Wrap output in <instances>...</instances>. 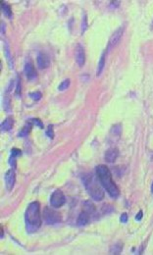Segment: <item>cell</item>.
<instances>
[{"label":"cell","instance_id":"13","mask_svg":"<svg viewBox=\"0 0 153 255\" xmlns=\"http://www.w3.org/2000/svg\"><path fill=\"white\" fill-rule=\"evenodd\" d=\"M4 54L5 57L7 59V62L9 64L10 68H13V62H12V56H11V53H10V48H9V44L7 41L4 42Z\"/></svg>","mask_w":153,"mask_h":255},{"label":"cell","instance_id":"17","mask_svg":"<svg viewBox=\"0 0 153 255\" xmlns=\"http://www.w3.org/2000/svg\"><path fill=\"white\" fill-rule=\"evenodd\" d=\"M1 7H2V12H3V14L5 15V16H6L7 18H11L12 17L11 7H10L8 4L4 3L3 1H1Z\"/></svg>","mask_w":153,"mask_h":255},{"label":"cell","instance_id":"9","mask_svg":"<svg viewBox=\"0 0 153 255\" xmlns=\"http://www.w3.org/2000/svg\"><path fill=\"white\" fill-rule=\"evenodd\" d=\"M75 56H76V61L78 63V65L80 67H83L85 62V50H83V47L81 46V44L76 45Z\"/></svg>","mask_w":153,"mask_h":255},{"label":"cell","instance_id":"6","mask_svg":"<svg viewBox=\"0 0 153 255\" xmlns=\"http://www.w3.org/2000/svg\"><path fill=\"white\" fill-rule=\"evenodd\" d=\"M124 32V27H121L117 30L116 32H114V34L111 35L110 38H109V42H108V48H114L115 46H117L118 43L120 42V40L122 38V35H123Z\"/></svg>","mask_w":153,"mask_h":255},{"label":"cell","instance_id":"12","mask_svg":"<svg viewBox=\"0 0 153 255\" xmlns=\"http://www.w3.org/2000/svg\"><path fill=\"white\" fill-rule=\"evenodd\" d=\"M89 219H90V215H89L88 213H86L85 211H83L80 214V215H79V217H78L76 224H78L79 227L85 226V225L89 222Z\"/></svg>","mask_w":153,"mask_h":255},{"label":"cell","instance_id":"15","mask_svg":"<svg viewBox=\"0 0 153 255\" xmlns=\"http://www.w3.org/2000/svg\"><path fill=\"white\" fill-rule=\"evenodd\" d=\"M13 124H14V121L11 118H7V119L4 120V122L1 124V131L2 132H8L10 131L13 127Z\"/></svg>","mask_w":153,"mask_h":255},{"label":"cell","instance_id":"24","mask_svg":"<svg viewBox=\"0 0 153 255\" xmlns=\"http://www.w3.org/2000/svg\"><path fill=\"white\" fill-rule=\"evenodd\" d=\"M30 98H32V99H34V100H35V101H37V100H39L40 98H41V93H40L39 91H35V92H32V93H30Z\"/></svg>","mask_w":153,"mask_h":255},{"label":"cell","instance_id":"8","mask_svg":"<svg viewBox=\"0 0 153 255\" xmlns=\"http://www.w3.org/2000/svg\"><path fill=\"white\" fill-rule=\"evenodd\" d=\"M37 66L39 69H46V68L49 67L50 65V59L48 57L47 54L43 52L38 53L37 58Z\"/></svg>","mask_w":153,"mask_h":255},{"label":"cell","instance_id":"11","mask_svg":"<svg viewBox=\"0 0 153 255\" xmlns=\"http://www.w3.org/2000/svg\"><path fill=\"white\" fill-rule=\"evenodd\" d=\"M119 151L117 148H109L105 153V160L108 163H114L118 158Z\"/></svg>","mask_w":153,"mask_h":255},{"label":"cell","instance_id":"2","mask_svg":"<svg viewBox=\"0 0 153 255\" xmlns=\"http://www.w3.org/2000/svg\"><path fill=\"white\" fill-rule=\"evenodd\" d=\"M25 220L27 228L29 230H37L41 226V215H40V205L39 203L34 202L30 203L25 214Z\"/></svg>","mask_w":153,"mask_h":255},{"label":"cell","instance_id":"3","mask_svg":"<svg viewBox=\"0 0 153 255\" xmlns=\"http://www.w3.org/2000/svg\"><path fill=\"white\" fill-rule=\"evenodd\" d=\"M81 181H83V185H85L89 195L91 196V198H93L96 201H101L104 198L103 189L99 186L92 174H83L81 177Z\"/></svg>","mask_w":153,"mask_h":255},{"label":"cell","instance_id":"32","mask_svg":"<svg viewBox=\"0 0 153 255\" xmlns=\"http://www.w3.org/2000/svg\"><path fill=\"white\" fill-rule=\"evenodd\" d=\"M142 216H143V212H142V210H139V212L137 213V215L136 216V220L140 221L142 219Z\"/></svg>","mask_w":153,"mask_h":255},{"label":"cell","instance_id":"7","mask_svg":"<svg viewBox=\"0 0 153 255\" xmlns=\"http://www.w3.org/2000/svg\"><path fill=\"white\" fill-rule=\"evenodd\" d=\"M4 181H5V186L8 190H12V188H14L15 185V173L13 169H10L5 173L4 176Z\"/></svg>","mask_w":153,"mask_h":255},{"label":"cell","instance_id":"22","mask_svg":"<svg viewBox=\"0 0 153 255\" xmlns=\"http://www.w3.org/2000/svg\"><path fill=\"white\" fill-rule=\"evenodd\" d=\"M86 29H88V18L85 14L83 17V21H81V34H83L86 31Z\"/></svg>","mask_w":153,"mask_h":255},{"label":"cell","instance_id":"25","mask_svg":"<svg viewBox=\"0 0 153 255\" xmlns=\"http://www.w3.org/2000/svg\"><path fill=\"white\" fill-rule=\"evenodd\" d=\"M113 211V207H112L111 205H108V204H104L103 207H102V212H103L104 214H108L110 213V212Z\"/></svg>","mask_w":153,"mask_h":255},{"label":"cell","instance_id":"21","mask_svg":"<svg viewBox=\"0 0 153 255\" xmlns=\"http://www.w3.org/2000/svg\"><path fill=\"white\" fill-rule=\"evenodd\" d=\"M69 85H70V80H63V82L59 85V87H58V89H59L60 91H63V90L67 89V88L69 87Z\"/></svg>","mask_w":153,"mask_h":255},{"label":"cell","instance_id":"19","mask_svg":"<svg viewBox=\"0 0 153 255\" xmlns=\"http://www.w3.org/2000/svg\"><path fill=\"white\" fill-rule=\"evenodd\" d=\"M32 124L30 123V122H29V125L25 126V127L22 129V131H21V132L19 133V136H21V137H23V136H26V135H28V133H30V129H32Z\"/></svg>","mask_w":153,"mask_h":255},{"label":"cell","instance_id":"28","mask_svg":"<svg viewBox=\"0 0 153 255\" xmlns=\"http://www.w3.org/2000/svg\"><path fill=\"white\" fill-rule=\"evenodd\" d=\"M11 156H13V157H18V156H20L22 154L21 150L18 149V148H13V149L11 150Z\"/></svg>","mask_w":153,"mask_h":255},{"label":"cell","instance_id":"16","mask_svg":"<svg viewBox=\"0 0 153 255\" xmlns=\"http://www.w3.org/2000/svg\"><path fill=\"white\" fill-rule=\"evenodd\" d=\"M83 211H85L89 215H92L94 212H95V206L93 205V203H91L90 201L88 200L83 203Z\"/></svg>","mask_w":153,"mask_h":255},{"label":"cell","instance_id":"29","mask_svg":"<svg viewBox=\"0 0 153 255\" xmlns=\"http://www.w3.org/2000/svg\"><path fill=\"white\" fill-rule=\"evenodd\" d=\"M17 80L18 82H17V87H16V94L19 95L21 94V80L18 79Z\"/></svg>","mask_w":153,"mask_h":255},{"label":"cell","instance_id":"27","mask_svg":"<svg viewBox=\"0 0 153 255\" xmlns=\"http://www.w3.org/2000/svg\"><path fill=\"white\" fill-rule=\"evenodd\" d=\"M46 135L49 138H53V137H54V132H53L52 126H49V127H48L47 131H46Z\"/></svg>","mask_w":153,"mask_h":255},{"label":"cell","instance_id":"26","mask_svg":"<svg viewBox=\"0 0 153 255\" xmlns=\"http://www.w3.org/2000/svg\"><path fill=\"white\" fill-rule=\"evenodd\" d=\"M30 122L32 124V125H35L37 127H39L40 129H43V124L41 123V121L39 119H30Z\"/></svg>","mask_w":153,"mask_h":255},{"label":"cell","instance_id":"10","mask_svg":"<svg viewBox=\"0 0 153 255\" xmlns=\"http://www.w3.org/2000/svg\"><path fill=\"white\" fill-rule=\"evenodd\" d=\"M25 73H26V76H27V79L29 80H32L37 78V72H35L34 66L32 65V62H29L26 64Z\"/></svg>","mask_w":153,"mask_h":255},{"label":"cell","instance_id":"5","mask_svg":"<svg viewBox=\"0 0 153 255\" xmlns=\"http://www.w3.org/2000/svg\"><path fill=\"white\" fill-rule=\"evenodd\" d=\"M43 219L49 225L56 224V223H59L61 221V216L59 215V213H57L56 211L48 208V207H45L44 210H43Z\"/></svg>","mask_w":153,"mask_h":255},{"label":"cell","instance_id":"18","mask_svg":"<svg viewBox=\"0 0 153 255\" xmlns=\"http://www.w3.org/2000/svg\"><path fill=\"white\" fill-rule=\"evenodd\" d=\"M122 248H123V245L121 243H116L114 245L111 246L110 248V253L111 254H120V252L122 251Z\"/></svg>","mask_w":153,"mask_h":255},{"label":"cell","instance_id":"30","mask_svg":"<svg viewBox=\"0 0 153 255\" xmlns=\"http://www.w3.org/2000/svg\"><path fill=\"white\" fill-rule=\"evenodd\" d=\"M128 219H129V217H128V214L127 213H123L121 215V218H120V220H121L122 223H127Z\"/></svg>","mask_w":153,"mask_h":255},{"label":"cell","instance_id":"37","mask_svg":"<svg viewBox=\"0 0 153 255\" xmlns=\"http://www.w3.org/2000/svg\"><path fill=\"white\" fill-rule=\"evenodd\" d=\"M152 27H153V22H152Z\"/></svg>","mask_w":153,"mask_h":255},{"label":"cell","instance_id":"4","mask_svg":"<svg viewBox=\"0 0 153 255\" xmlns=\"http://www.w3.org/2000/svg\"><path fill=\"white\" fill-rule=\"evenodd\" d=\"M66 203V197L64 193L59 189L55 190L50 196V204L54 208H60Z\"/></svg>","mask_w":153,"mask_h":255},{"label":"cell","instance_id":"20","mask_svg":"<svg viewBox=\"0 0 153 255\" xmlns=\"http://www.w3.org/2000/svg\"><path fill=\"white\" fill-rule=\"evenodd\" d=\"M111 135H114L116 136H120V135H121L122 133V128H121V125H115L112 127L111 129Z\"/></svg>","mask_w":153,"mask_h":255},{"label":"cell","instance_id":"14","mask_svg":"<svg viewBox=\"0 0 153 255\" xmlns=\"http://www.w3.org/2000/svg\"><path fill=\"white\" fill-rule=\"evenodd\" d=\"M105 55H106V51H103V53H102L101 57H100V60H99L98 62V66H97V71H96V76H100L102 71H103L104 69V66H105Z\"/></svg>","mask_w":153,"mask_h":255},{"label":"cell","instance_id":"1","mask_svg":"<svg viewBox=\"0 0 153 255\" xmlns=\"http://www.w3.org/2000/svg\"><path fill=\"white\" fill-rule=\"evenodd\" d=\"M96 177L98 178L101 186L106 189L109 195L113 198H117L119 196V188L112 180L111 172L105 165H99L96 167Z\"/></svg>","mask_w":153,"mask_h":255},{"label":"cell","instance_id":"33","mask_svg":"<svg viewBox=\"0 0 153 255\" xmlns=\"http://www.w3.org/2000/svg\"><path fill=\"white\" fill-rule=\"evenodd\" d=\"M5 32V25L3 24V22H1V34H3Z\"/></svg>","mask_w":153,"mask_h":255},{"label":"cell","instance_id":"31","mask_svg":"<svg viewBox=\"0 0 153 255\" xmlns=\"http://www.w3.org/2000/svg\"><path fill=\"white\" fill-rule=\"evenodd\" d=\"M9 163H10V165H11L13 168L16 167V157H13V156H11V157H10V160H9Z\"/></svg>","mask_w":153,"mask_h":255},{"label":"cell","instance_id":"36","mask_svg":"<svg viewBox=\"0 0 153 255\" xmlns=\"http://www.w3.org/2000/svg\"><path fill=\"white\" fill-rule=\"evenodd\" d=\"M151 192L153 193V183H152V185H151Z\"/></svg>","mask_w":153,"mask_h":255},{"label":"cell","instance_id":"35","mask_svg":"<svg viewBox=\"0 0 153 255\" xmlns=\"http://www.w3.org/2000/svg\"><path fill=\"white\" fill-rule=\"evenodd\" d=\"M1 239H3V229L1 228Z\"/></svg>","mask_w":153,"mask_h":255},{"label":"cell","instance_id":"23","mask_svg":"<svg viewBox=\"0 0 153 255\" xmlns=\"http://www.w3.org/2000/svg\"><path fill=\"white\" fill-rule=\"evenodd\" d=\"M4 105H3V107H4V109L7 111V112H9L10 111V98H9V96L8 95H7V93H6V95H5V97H4Z\"/></svg>","mask_w":153,"mask_h":255},{"label":"cell","instance_id":"34","mask_svg":"<svg viewBox=\"0 0 153 255\" xmlns=\"http://www.w3.org/2000/svg\"><path fill=\"white\" fill-rule=\"evenodd\" d=\"M119 4H120V1H112V3H111V5H113V6H115V5L118 6Z\"/></svg>","mask_w":153,"mask_h":255}]
</instances>
